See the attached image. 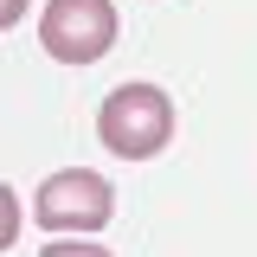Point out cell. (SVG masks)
I'll return each instance as SVG.
<instances>
[{
    "mask_svg": "<svg viewBox=\"0 0 257 257\" xmlns=\"http://www.w3.org/2000/svg\"><path fill=\"white\" fill-rule=\"evenodd\" d=\"M96 135L103 148L122 161H148L174 142V103L161 84H116L96 109Z\"/></svg>",
    "mask_w": 257,
    "mask_h": 257,
    "instance_id": "1",
    "label": "cell"
},
{
    "mask_svg": "<svg viewBox=\"0 0 257 257\" xmlns=\"http://www.w3.org/2000/svg\"><path fill=\"white\" fill-rule=\"evenodd\" d=\"M109 212H116V187L90 167H64L52 180H39V193H32V219L45 231H103Z\"/></svg>",
    "mask_w": 257,
    "mask_h": 257,
    "instance_id": "2",
    "label": "cell"
},
{
    "mask_svg": "<svg viewBox=\"0 0 257 257\" xmlns=\"http://www.w3.org/2000/svg\"><path fill=\"white\" fill-rule=\"evenodd\" d=\"M39 45L58 64H96L116 45V7L109 0H52L39 13Z\"/></svg>",
    "mask_w": 257,
    "mask_h": 257,
    "instance_id": "3",
    "label": "cell"
},
{
    "mask_svg": "<svg viewBox=\"0 0 257 257\" xmlns=\"http://www.w3.org/2000/svg\"><path fill=\"white\" fill-rule=\"evenodd\" d=\"M39 257H109L103 244H77V238H58V244H45Z\"/></svg>",
    "mask_w": 257,
    "mask_h": 257,
    "instance_id": "4",
    "label": "cell"
},
{
    "mask_svg": "<svg viewBox=\"0 0 257 257\" xmlns=\"http://www.w3.org/2000/svg\"><path fill=\"white\" fill-rule=\"evenodd\" d=\"M20 13H26V0H0V26H20Z\"/></svg>",
    "mask_w": 257,
    "mask_h": 257,
    "instance_id": "5",
    "label": "cell"
}]
</instances>
